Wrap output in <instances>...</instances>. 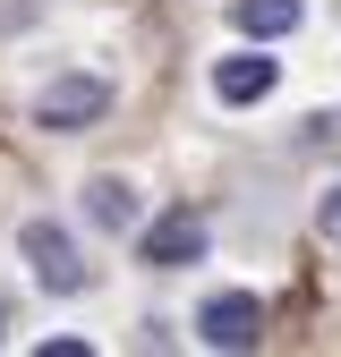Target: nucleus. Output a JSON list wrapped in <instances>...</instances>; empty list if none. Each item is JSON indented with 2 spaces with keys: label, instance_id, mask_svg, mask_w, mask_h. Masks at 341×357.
I'll return each mask as SVG.
<instances>
[{
  "label": "nucleus",
  "instance_id": "obj_1",
  "mask_svg": "<svg viewBox=\"0 0 341 357\" xmlns=\"http://www.w3.org/2000/svg\"><path fill=\"white\" fill-rule=\"evenodd\" d=\"M17 247H26V264H34V281L43 289H85V264H77V247H68V230H60V221H26V230H17Z\"/></svg>",
  "mask_w": 341,
  "mask_h": 357
},
{
  "label": "nucleus",
  "instance_id": "obj_2",
  "mask_svg": "<svg viewBox=\"0 0 341 357\" xmlns=\"http://www.w3.org/2000/svg\"><path fill=\"white\" fill-rule=\"evenodd\" d=\"M103 111H111V85H103V77H52L43 102H34L43 128H94Z\"/></svg>",
  "mask_w": 341,
  "mask_h": 357
},
{
  "label": "nucleus",
  "instance_id": "obj_3",
  "mask_svg": "<svg viewBox=\"0 0 341 357\" xmlns=\"http://www.w3.org/2000/svg\"><path fill=\"white\" fill-rule=\"evenodd\" d=\"M196 340H205V349H256V340H265V306H256V298H239V289L205 298Z\"/></svg>",
  "mask_w": 341,
  "mask_h": 357
},
{
  "label": "nucleus",
  "instance_id": "obj_4",
  "mask_svg": "<svg viewBox=\"0 0 341 357\" xmlns=\"http://www.w3.org/2000/svg\"><path fill=\"white\" fill-rule=\"evenodd\" d=\"M137 247H145V264L180 273V264H196V255H205V221H196V213H162V221H154V230H145Z\"/></svg>",
  "mask_w": 341,
  "mask_h": 357
},
{
  "label": "nucleus",
  "instance_id": "obj_5",
  "mask_svg": "<svg viewBox=\"0 0 341 357\" xmlns=\"http://www.w3.org/2000/svg\"><path fill=\"white\" fill-rule=\"evenodd\" d=\"M273 60H256V52H239V60H222V68H213V94H222V102H265L273 94Z\"/></svg>",
  "mask_w": 341,
  "mask_h": 357
},
{
  "label": "nucleus",
  "instance_id": "obj_6",
  "mask_svg": "<svg viewBox=\"0 0 341 357\" xmlns=\"http://www.w3.org/2000/svg\"><path fill=\"white\" fill-rule=\"evenodd\" d=\"M231 26L239 34H290L298 26V0H231Z\"/></svg>",
  "mask_w": 341,
  "mask_h": 357
},
{
  "label": "nucleus",
  "instance_id": "obj_7",
  "mask_svg": "<svg viewBox=\"0 0 341 357\" xmlns=\"http://www.w3.org/2000/svg\"><path fill=\"white\" fill-rule=\"evenodd\" d=\"M85 213H94L103 230H128V221H137V196H128V178H94V188H85Z\"/></svg>",
  "mask_w": 341,
  "mask_h": 357
},
{
  "label": "nucleus",
  "instance_id": "obj_8",
  "mask_svg": "<svg viewBox=\"0 0 341 357\" xmlns=\"http://www.w3.org/2000/svg\"><path fill=\"white\" fill-rule=\"evenodd\" d=\"M316 230H324V238H341V188H333V196L316 204Z\"/></svg>",
  "mask_w": 341,
  "mask_h": 357
},
{
  "label": "nucleus",
  "instance_id": "obj_9",
  "mask_svg": "<svg viewBox=\"0 0 341 357\" xmlns=\"http://www.w3.org/2000/svg\"><path fill=\"white\" fill-rule=\"evenodd\" d=\"M0 332H9V306H0Z\"/></svg>",
  "mask_w": 341,
  "mask_h": 357
}]
</instances>
